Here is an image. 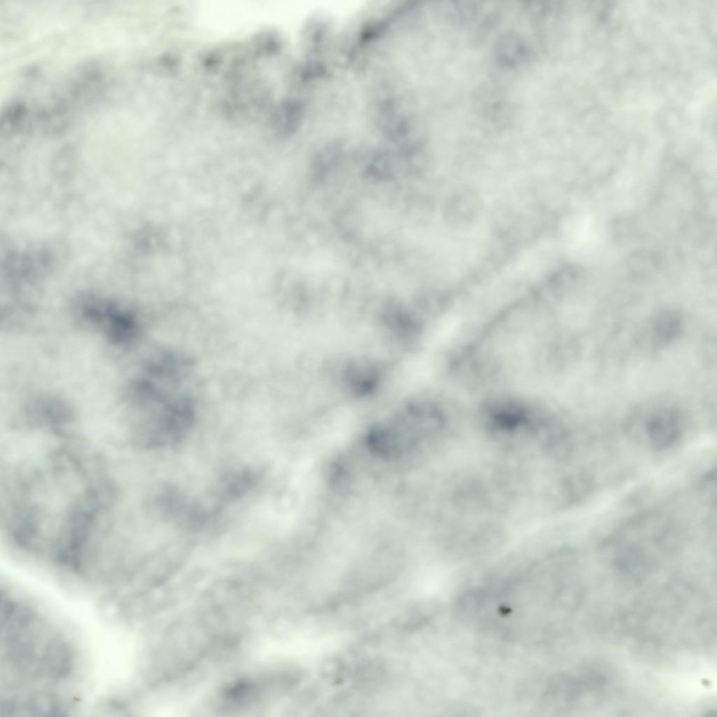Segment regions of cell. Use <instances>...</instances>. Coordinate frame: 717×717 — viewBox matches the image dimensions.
Segmentation results:
<instances>
[{
  "label": "cell",
  "instance_id": "7a4b0ae2",
  "mask_svg": "<svg viewBox=\"0 0 717 717\" xmlns=\"http://www.w3.org/2000/svg\"><path fill=\"white\" fill-rule=\"evenodd\" d=\"M648 337L653 346H665L674 341L683 330V320L675 311H662L650 321Z\"/></svg>",
  "mask_w": 717,
  "mask_h": 717
},
{
  "label": "cell",
  "instance_id": "6da1fadb",
  "mask_svg": "<svg viewBox=\"0 0 717 717\" xmlns=\"http://www.w3.org/2000/svg\"><path fill=\"white\" fill-rule=\"evenodd\" d=\"M633 435L654 450H664L674 445L682 433L679 412L674 406L662 403L646 404L633 413L629 421Z\"/></svg>",
  "mask_w": 717,
  "mask_h": 717
}]
</instances>
